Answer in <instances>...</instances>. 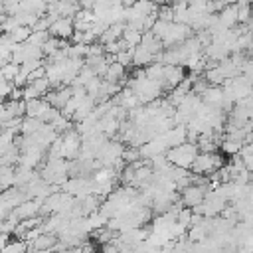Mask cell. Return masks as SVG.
Masks as SVG:
<instances>
[{
  "instance_id": "obj_1",
  "label": "cell",
  "mask_w": 253,
  "mask_h": 253,
  "mask_svg": "<svg viewBox=\"0 0 253 253\" xmlns=\"http://www.w3.org/2000/svg\"><path fill=\"white\" fill-rule=\"evenodd\" d=\"M198 154H200V150H198L196 142H184V144H180V146L168 148L164 156H166V160H168L172 166L182 168V170H190Z\"/></svg>"
},
{
  "instance_id": "obj_2",
  "label": "cell",
  "mask_w": 253,
  "mask_h": 253,
  "mask_svg": "<svg viewBox=\"0 0 253 253\" xmlns=\"http://www.w3.org/2000/svg\"><path fill=\"white\" fill-rule=\"evenodd\" d=\"M223 166V158L219 152H200L192 164V172L194 174H200V176H206V174H211V172H217L219 168Z\"/></svg>"
},
{
  "instance_id": "obj_3",
  "label": "cell",
  "mask_w": 253,
  "mask_h": 253,
  "mask_svg": "<svg viewBox=\"0 0 253 253\" xmlns=\"http://www.w3.org/2000/svg\"><path fill=\"white\" fill-rule=\"evenodd\" d=\"M206 194H208V192H206V186L190 184V186H186V188L182 190L180 204H182L184 208H188V210H194V208H198V206L204 202Z\"/></svg>"
},
{
  "instance_id": "obj_4",
  "label": "cell",
  "mask_w": 253,
  "mask_h": 253,
  "mask_svg": "<svg viewBox=\"0 0 253 253\" xmlns=\"http://www.w3.org/2000/svg\"><path fill=\"white\" fill-rule=\"evenodd\" d=\"M73 32H75L73 18H55L49 24V36L55 40H61V42L69 40V38H73Z\"/></svg>"
},
{
  "instance_id": "obj_5",
  "label": "cell",
  "mask_w": 253,
  "mask_h": 253,
  "mask_svg": "<svg viewBox=\"0 0 253 253\" xmlns=\"http://www.w3.org/2000/svg\"><path fill=\"white\" fill-rule=\"evenodd\" d=\"M156 59V55L142 43H138L134 49H132V61L130 65H136V67H144V65H150L152 61Z\"/></svg>"
},
{
  "instance_id": "obj_6",
  "label": "cell",
  "mask_w": 253,
  "mask_h": 253,
  "mask_svg": "<svg viewBox=\"0 0 253 253\" xmlns=\"http://www.w3.org/2000/svg\"><path fill=\"white\" fill-rule=\"evenodd\" d=\"M247 126H249V130H251V132H253V117H251V119H249V123H247Z\"/></svg>"
}]
</instances>
